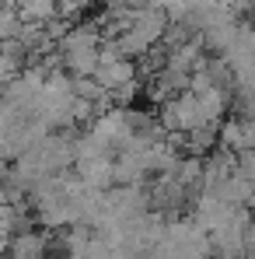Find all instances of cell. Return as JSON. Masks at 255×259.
Wrapping results in <instances>:
<instances>
[{
  "instance_id": "1",
  "label": "cell",
  "mask_w": 255,
  "mask_h": 259,
  "mask_svg": "<svg viewBox=\"0 0 255 259\" xmlns=\"http://www.w3.org/2000/svg\"><path fill=\"white\" fill-rule=\"evenodd\" d=\"M7 242H11V238H7V235H0V259L7 256Z\"/></svg>"
}]
</instances>
